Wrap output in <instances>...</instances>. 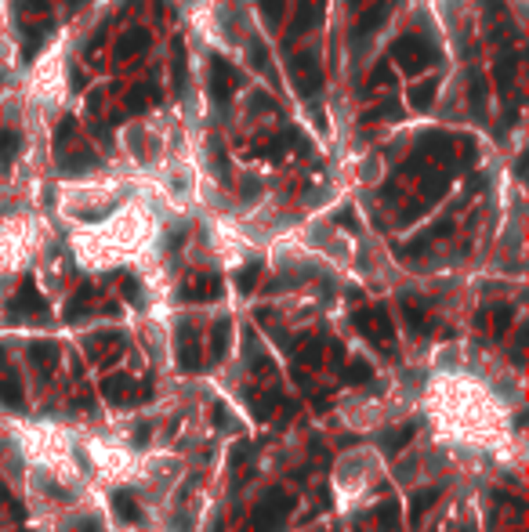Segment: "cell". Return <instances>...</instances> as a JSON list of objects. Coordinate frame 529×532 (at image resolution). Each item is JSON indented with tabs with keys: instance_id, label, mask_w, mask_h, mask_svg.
I'll list each match as a JSON object with an SVG mask.
<instances>
[{
	"instance_id": "obj_1",
	"label": "cell",
	"mask_w": 529,
	"mask_h": 532,
	"mask_svg": "<svg viewBox=\"0 0 529 532\" xmlns=\"http://www.w3.org/2000/svg\"><path fill=\"white\" fill-rule=\"evenodd\" d=\"M380 475H385V460L377 449H348L334 463V496L345 510L359 503L366 493H373Z\"/></svg>"
},
{
	"instance_id": "obj_2",
	"label": "cell",
	"mask_w": 529,
	"mask_h": 532,
	"mask_svg": "<svg viewBox=\"0 0 529 532\" xmlns=\"http://www.w3.org/2000/svg\"><path fill=\"white\" fill-rule=\"evenodd\" d=\"M392 58L399 62V69H403V73L417 76V73H425L428 66H435L439 51L428 44L425 36L410 33V36H399V40H395V48H392Z\"/></svg>"
},
{
	"instance_id": "obj_3",
	"label": "cell",
	"mask_w": 529,
	"mask_h": 532,
	"mask_svg": "<svg viewBox=\"0 0 529 532\" xmlns=\"http://www.w3.org/2000/svg\"><path fill=\"white\" fill-rule=\"evenodd\" d=\"M287 76L294 83V91H298L301 98H315L323 91V66H320V55L315 51H301V55H294L290 58V66H287Z\"/></svg>"
},
{
	"instance_id": "obj_4",
	"label": "cell",
	"mask_w": 529,
	"mask_h": 532,
	"mask_svg": "<svg viewBox=\"0 0 529 532\" xmlns=\"http://www.w3.org/2000/svg\"><path fill=\"white\" fill-rule=\"evenodd\" d=\"M236 88H240V73L232 69L225 58H210V98L218 105H225Z\"/></svg>"
},
{
	"instance_id": "obj_5",
	"label": "cell",
	"mask_w": 529,
	"mask_h": 532,
	"mask_svg": "<svg viewBox=\"0 0 529 532\" xmlns=\"http://www.w3.org/2000/svg\"><path fill=\"white\" fill-rule=\"evenodd\" d=\"M315 22H320V11H315V4H312V0H298V11H294V18H290V33H287V48L294 44V40H301Z\"/></svg>"
},
{
	"instance_id": "obj_6",
	"label": "cell",
	"mask_w": 529,
	"mask_h": 532,
	"mask_svg": "<svg viewBox=\"0 0 529 532\" xmlns=\"http://www.w3.org/2000/svg\"><path fill=\"white\" fill-rule=\"evenodd\" d=\"M388 22V4H385V0H373V4L363 11V15H359V26H355V36L359 40H366V36H373L380 26H385Z\"/></svg>"
},
{
	"instance_id": "obj_7",
	"label": "cell",
	"mask_w": 529,
	"mask_h": 532,
	"mask_svg": "<svg viewBox=\"0 0 529 532\" xmlns=\"http://www.w3.org/2000/svg\"><path fill=\"white\" fill-rule=\"evenodd\" d=\"M149 33H145V29H131V33H123L120 36V44H116V58L120 62H127V58H135V55H142L145 48H149Z\"/></svg>"
},
{
	"instance_id": "obj_8",
	"label": "cell",
	"mask_w": 529,
	"mask_h": 532,
	"mask_svg": "<svg viewBox=\"0 0 529 532\" xmlns=\"http://www.w3.org/2000/svg\"><path fill=\"white\" fill-rule=\"evenodd\" d=\"M435 91H439V80H435V76H432V80H420L417 88L410 91V105H413V109H420V113H425V109H432Z\"/></svg>"
},
{
	"instance_id": "obj_9",
	"label": "cell",
	"mask_w": 529,
	"mask_h": 532,
	"mask_svg": "<svg viewBox=\"0 0 529 532\" xmlns=\"http://www.w3.org/2000/svg\"><path fill=\"white\" fill-rule=\"evenodd\" d=\"M95 167H98L95 153H80V148H73L69 156H62V170H66V174H80V170H95Z\"/></svg>"
},
{
	"instance_id": "obj_10",
	"label": "cell",
	"mask_w": 529,
	"mask_h": 532,
	"mask_svg": "<svg viewBox=\"0 0 529 532\" xmlns=\"http://www.w3.org/2000/svg\"><path fill=\"white\" fill-rule=\"evenodd\" d=\"M515 73H518V58H515V55H504V58L497 62V69H493L497 88H500V91H507V88L515 83Z\"/></svg>"
},
{
	"instance_id": "obj_11",
	"label": "cell",
	"mask_w": 529,
	"mask_h": 532,
	"mask_svg": "<svg viewBox=\"0 0 529 532\" xmlns=\"http://www.w3.org/2000/svg\"><path fill=\"white\" fill-rule=\"evenodd\" d=\"M18 153V134L15 131H0V170H4Z\"/></svg>"
},
{
	"instance_id": "obj_12",
	"label": "cell",
	"mask_w": 529,
	"mask_h": 532,
	"mask_svg": "<svg viewBox=\"0 0 529 532\" xmlns=\"http://www.w3.org/2000/svg\"><path fill=\"white\" fill-rule=\"evenodd\" d=\"M283 4L287 0H258V8H261V18L268 26H276L280 22V15H283Z\"/></svg>"
},
{
	"instance_id": "obj_13",
	"label": "cell",
	"mask_w": 529,
	"mask_h": 532,
	"mask_svg": "<svg viewBox=\"0 0 529 532\" xmlns=\"http://www.w3.org/2000/svg\"><path fill=\"white\" fill-rule=\"evenodd\" d=\"M472 105L479 116H486V80L482 76H472Z\"/></svg>"
},
{
	"instance_id": "obj_14",
	"label": "cell",
	"mask_w": 529,
	"mask_h": 532,
	"mask_svg": "<svg viewBox=\"0 0 529 532\" xmlns=\"http://www.w3.org/2000/svg\"><path fill=\"white\" fill-rule=\"evenodd\" d=\"M250 66H254V69H268V51H265V44H261L258 36L250 40Z\"/></svg>"
},
{
	"instance_id": "obj_15",
	"label": "cell",
	"mask_w": 529,
	"mask_h": 532,
	"mask_svg": "<svg viewBox=\"0 0 529 532\" xmlns=\"http://www.w3.org/2000/svg\"><path fill=\"white\" fill-rule=\"evenodd\" d=\"M145 102H149V98H145V91H131V94L123 98V105H127L131 113H142V109H145Z\"/></svg>"
},
{
	"instance_id": "obj_16",
	"label": "cell",
	"mask_w": 529,
	"mask_h": 532,
	"mask_svg": "<svg viewBox=\"0 0 529 532\" xmlns=\"http://www.w3.org/2000/svg\"><path fill=\"white\" fill-rule=\"evenodd\" d=\"M258 188H261V185L254 181V178H243V185H240V196H243V200H254V196H258Z\"/></svg>"
},
{
	"instance_id": "obj_17",
	"label": "cell",
	"mask_w": 529,
	"mask_h": 532,
	"mask_svg": "<svg viewBox=\"0 0 529 532\" xmlns=\"http://www.w3.org/2000/svg\"><path fill=\"white\" fill-rule=\"evenodd\" d=\"M388 80H392L388 66H377V69H373V76H370V88H380V83H388Z\"/></svg>"
}]
</instances>
